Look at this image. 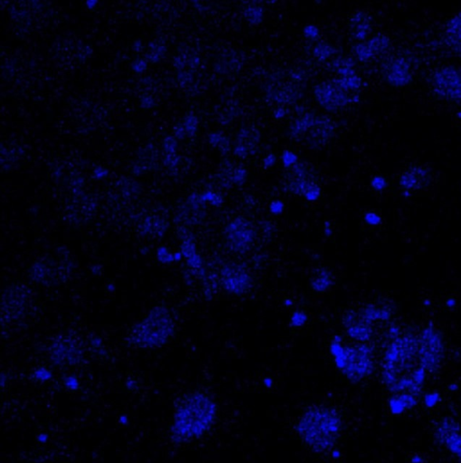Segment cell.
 Returning a JSON list of instances; mask_svg holds the SVG:
<instances>
[{
  "mask_svg": "<svg viewBox=\"0 0 461 463\" xmlns=\"http://www.w3.org/2000/svg\"><path fill=\"white\" fill-rule=\"evenodd\" d=\"M215 405L208 397L193 394L178 406L172 427L173 440L184 443L201 435L213 421Z\"/></svg>",
  "mask_w": 461,
  "mask_h": 463,
  "instance_id": "cell-1",
  "label": "cell"
},
{
  "mask_svg": "<svg viewBox=\"0 0 461 463\" xmlns=\"http://www.w3.org/2000/svg\"><path fill=\"white\" fill-rule=\"evenodd\" d=\"M339 430V418L327 408L310 409L298 424L302 439L316 452H324L331 447L336 443Z\"/></svg>",
  "mask_w": 461,
  "mask_h": 463,
  "instance_id": "cell-2",
  "label": "cell"
},
{
  "mask_svg": "<svg viewBox=\"0 0 461 463\" xmlns=\"http://www.w3.org/2000/svg\"><path fill=\"white\" fill-rule=\"evenodd\" d=\"M173 331L174 324L168 310L156 307L141 323L130 328L126 341L141 348H156L168 342Z\"/></svg>",
  "mask_w": 461,
  "mask_h": 463,
  "instance_id": "cell-3",
  "label": "cell"
},
{
  "mask_svg": "<svg viewBox=\"0 0 461 463\" xmlns=\"http://www.w3.org/2000/svg\"><path fill=\"white\" fill-rule=\"evenodd\" d=\"M434 92L441 99L461 102V71L448 67L438 72L433 81Z\"/></svg>",
  "mask_w": 461,
  "mask_h": 463,
  "instance_id": "cell-4",
  "label": "cell"
},
{
  "mask_svg": "<svg viewBox=\"0 0 461 463\" xmlns=\"http://www.w3.org/2000/svg\"><path fill=\"white\" fill-rule=\"evenodd\" d=\"M51 356L57 365L74 366L80 362L82 357L81 342L71 336H62L53 343Z\"/></svg>",
  "mask_w": 461,
  "mask_h": 463,
  "instance_id": "cell-5",
  "label": "cell"
},
{
  "mask_svg": "<svg viewBox=\"0 0 461 463\" xmlns=\"http://www.w3.org/2000/svg\"><path fill=\"white\" fill-rule=\"evenodd\" d=\"M432 181V175L425 168L419 166H411L403 172L400 178V185L402 187L414 190L425 189L430 187Z\"/></svg>",
  "mask_w": 461,
  "mask_h": 463,
  "instance_id": "cell-6",
  "label": "cell"
},
{
  "mask_svg": "<svg viewBox=\"0 0 461 463\" xmlns=\"http://www.w3.org/2000/svg\"><path fill=\"white\" fill-rule=\"evenodd\" d=\"M444 39L447 46L461 55V12L452 17L446 26Z\"/></svg>",
  "mask_w": 461,
  "mask_h": 463,
  "instance_id": "cell-7",
  "label": "cell"
},
{
  "mask_svg": "<svg viewBox=\"0 0 461 463\" xmlns=\"http://www.w3.org/2000/svg\"><path fill=\"white\" fill-rule=\"evenodd\" d=\"M373 186H374L376 189H382V188H383V187L386 186V181H385V179L382 178V177H376V178L373 180Z\"/></svg>",
  "mask_w": 461,
  "mask_h": 463,
  "instance_id": "cell-8",
  "label": "cell"
},
{
  "mask_svg": "<svg viewBox=\"0 0 461 463\" xmlns=\"http://www.w3.org/2000/svg\"><path fill=\"white\" fill-rule=\"evenodd\" d=\"M367 221L371 224H378L380 222V217L375 214H369L367 216Z\"/></svg>",
  "mask_w": 461,
  "mask_h": 463,
  "instance_id": "cell-9",
  "label": "cell"
},
{
  "mask_svg": "<svg viewBox=\"0 0 461 463\" xmlns=\"http://www.w3.org/2000/svg\"><path fill=\"white\" fill-rule=\"evenodd\" d=\"M457 118H458L459 120H461V112H459V113H457Z\"/></svg>",
  "mask_w": 461,
  "mask_h": 463,
  "instance_id": "cell-10",
  "label": "cell"
}]
</instances>
